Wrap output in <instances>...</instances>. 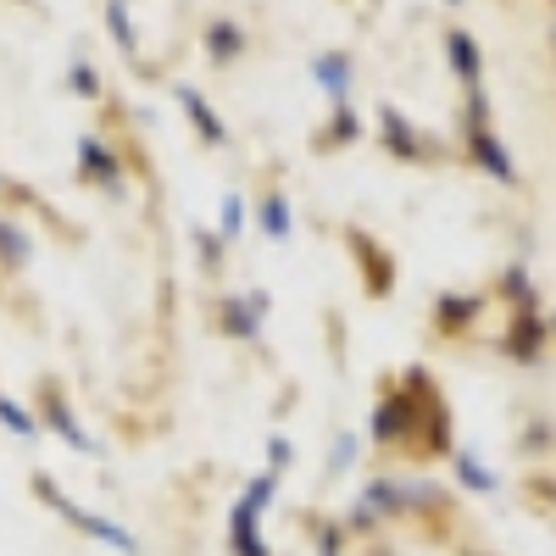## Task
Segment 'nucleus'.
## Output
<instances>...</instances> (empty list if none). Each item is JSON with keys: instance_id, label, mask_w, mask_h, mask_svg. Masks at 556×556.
I'll list each match as a JSON object with an SVG mask.
<instances>
[{"instance_id": "nucleus-1", "label": "nucleus", "mask_w": 556, "mask_h": 556, "mask_svg": "<svg viewBox=\"0 0 556 556\" xmlns=\"http://www.w3.org/2000/svg\"><path fill=\"white\" fill-rule=\"evenodd\" d=\"M39 490H45V501H56V506H62V513H67V518H73L78 529H89V534H96V540H106V545H117V551H139V545H134V540H128V534H123L117 523H106V518H96V513H84V506H73V501H62V495H56L51 484H45V479H39Z\"/></svg>"}, {"instance_id": "nucleus-2", "label": "nucleus", "mask_w": 556, "mask_h": 556, "mask_svg": "<svg viewBox=\"0 0 556 556\" xmlns=\"http://www.w3.org/2000/svg\"><path fill=\"white\" fill-rule=\"evenodd\" d=\"M468 146H473V156H479V162H484V167H490V173H495L501 184H513V178H518V167H513V162H506V151L495 146V134H490L484 123H479V128L468 134Z\"/></svg>"}, {"instance_id": "nucleus-3", "label": "nucleus", "mask_w": 556, "mask_h": 556, "mask_svg": "<svg viewBox=\"0 0 556 556\" xmlns=\"http://www.w3.org/2000/svg\"><path fill=\"white\" fill-rule=\"evenodd\" d=\"M178 106H184V112L195 117V128H201V134L212 139V146H223V139H228V134H223V123H217V112H212V106H206V101L195 96L190 84H178Z\"/></svg>"}, {"instance_id": "nucleus-4", "label": "nucleus", "mask_w": 556, "mask_h": 556, "mask_svg": "<svg viewBox=\"0 0 556 556\" xmlns=\"http://www.w3.org/2000/svg\"><path fill=\"white\" fill-rule=\"evenodd\" d=\"M379 128H384V139L401 151V156H417V139H412V123L395 112V106H379Z\"/></svg>"}, {"instance_id": "nucleus-5", "label": "nucleus", "mask_w": 556, "mask_h": 556, "mask_svg": "<svg viewBox=\"0 0 556 556\" xmlns=\"http://www.w3.org/2000/svg\"><path fill=\"white\" fill-rule=\"evenodd\" d=\"M312 73H317V84L329 89L334 101H345V84H351V62H345V56H317Z\"/></svg>"}, {"instance_id": "nucleus-6", "label": "nucleus", "mask_w": 556, "mask_h": 556, "mask_svg": "<svg viewBox=\"0 0 556 556\" xmlns=\"http://www.w3.org/2000/svg\"><path fill=\"white\" fill-rule=\"evenodd\" d=\"M445 45H451V67L468 78V84H479V45H473L468 34H451Z\"/></svg>"}, {"instance_id": "nucleus-7", "label": "nucleus", "mask_w": 556, "mask_h": 556, "mask_svg": "<svg viewBox=\"0 0 556 556\" xmlns=\"http://www.w3.org/2000/svg\"><path fill=\"white\" fill-rule=\"evenodd\" d=\"M235 551L240 556H267V545L256 540V513H251V506H240V513H235Z\"/></svg>"}, {"instance_id": "nucleus-8", "label": "nucleus", "mask_w": 556, "mask_h": 556, "mask_svg": "<svg viewBox=\"0 0 556 556\" xmlns=\"http://www.w3.org/2000/svg\"><path fill=\"white\" fill-rule=\"evenodd\" d=\"M34 256V245H28V235H17V228L12 223H0V262H7V267H23Z\"/></svg>"}, {"instance_id": "nucleus-9", "label": "nucleus", "mask_w": 556, "mask_h": 556, "mask_svg": "<svg viewBox=\"0 0 556 556\" xmlns=\"http://www.w3.org/2000/svg\"><path fill=\"white\" fill-rule=\"evenodd\" d=\"M78 156H84V167H89V178H101V184H117V162L96 146V139H84L78 146Z\"/></svg>"}, {"instance_id": "nucleus-10", "label": "nucleus", "mask_w": 556, "mask_h": 556, "mask_svg": "<svg viewBox=\"0 0 556 556\" xmlns=\"http://www.w3.org/2000/svg\"><path fill=\"white\" fill-rule=\"evenodd\" d=\"M262 228L273 240H285L290 235V206H285V195H267V206H262Z\"/></svg>"}, {"instance_id": "nucleus-11", "label": "nucleus", "mask_w": 556, "mask_h": 556, "mask_svg": "<svg viewBox=\"0 0 556 556\" xmlns=\"http://www.w3.org/2000/svg\"><path fill=\"white\" fill-rule=\"evenodd\" d=\"M106 23H112V34H117V45H123V51H134V23H128V0H106Z\"/></svg>"}, {"instance_id": "nucleus-12", "label": "nucleus", "mask_w": 556, "mask_h": 556, "mask_svg": "<svg viewBox=\"0 0 556 556\" xmlns=\"http://www.w3.org/2000/svg\"><path fill=\"white\" fill-rule=\"evenodd\" d=\"M240 45H245V39H240V28H235V23H212V56H223V62H228V56L240 51Z\"/></svg>"}, {"instance_id": "nucleus-13", "label": "nucleus", "mask_w": 556, "mask_h": 556, "mask_svg": "<svg viewBox=\"0 0 556 556\" xmlns=\"http://www.w3.org/2000/svg\"><path fill=\"white\" fill-rule=\"evenodd\" d=\"M401 429H406V406H401V401H395V406H379V417H374V434H379V440H395Z\"/></svg>"}, {"instance_id": "nucleus-14", "label": "nucleus", "mask_w": 556, "mask_h": 556, "mask_svg": "<svg viewBox=\"0 0 556 556\" xmlns=\"http://www.w3.org/2000/svg\"><path fill=\"white\" fill-rule=\"evenodd\" d=\"M0 424H7V429H17L23 440L34 434V417H28V412H23V406L12 401V395H0Z\"/></svg>"}, {"instance_id": "nucleus-15", "label": "nucleus", "mask_w": 556, "mask_h": 556, "mask_svg": "<svg viewBox=\"0 0 556 556\" xmlns=\"http://www.w3.org/2000/svg\"><path fill=\"white\" fill-rule=\"evenodd\" d=\"M51 424H56V429L67 434V445H78V451H96V445H89V440H84V429H78V424H73V417H67V406H62V401H51Z\"/></svg>"}, {"instance_id": "nucleus-16", "label": "nucleus", "mask_w": 556, "mask_h": 556, "mask_svg": "<svg viewBox=\"0 0 556 556\" xmlns=\"http://www.w3.org/2000/svg\"><path fill=\"white\" fill-rule=\"evenodd\" d=\"M240 228H245V201L223 195V235H240Z\"/></svg>"}, {"instance_id": "nucleus-17", "label": "nucleus", "mask_w": 556, "mask_h": 556, "mask_svg": "<svg viewBox=\"0 0 556 556\" xmlns=\"http://www.w3.org/2000/svg\"><path fill=\"white\" fill-rule=\"evenodd\" d=\"M462 479H468L473 490H495V479H490V473L479 468V462H473V456H462Z\"/></svg>"}, {"instance_id": "nucleus-18", "label": "nucleus", "mask_w": 556, "mask_h": 556, "mask_svg": "<svg viewBox=\"0 0 556 556\" xmlns=\"http://www.w3.org/2000/svg\"><path fill=\"white\" fill-rule=\"evenodd\" d=\"M73 84H78V96H96V73H89V62H73Z\"/></svg>"}, {"instance_id": "nucleus-19", "label": "nucleus", "mask_w": 556, "mask_h": 556, "mask_svg": "<svg viewBox=\"0 0 556 556\" xmlns=\"http://www.w3.org/2000/svg\"><path fill=\"white\" fill-rule=\"evenodd\" d=\"M468 317V301H445V323H462Z\"/></svg>"}, {"instance_id": "nucleus-20", "label": "nucleus", "mask_w": 556, "mask_h": 556, "mask_svg": "<svg viewBox=\"0 0 556 556\" xmlns=\"http://www.w3.org/2000/svg\"><path fill=\"white\" fill-rule=\"evenodd\" d=\"M451 7H456V0H451Z\"/></svg>"}]
</instances>
